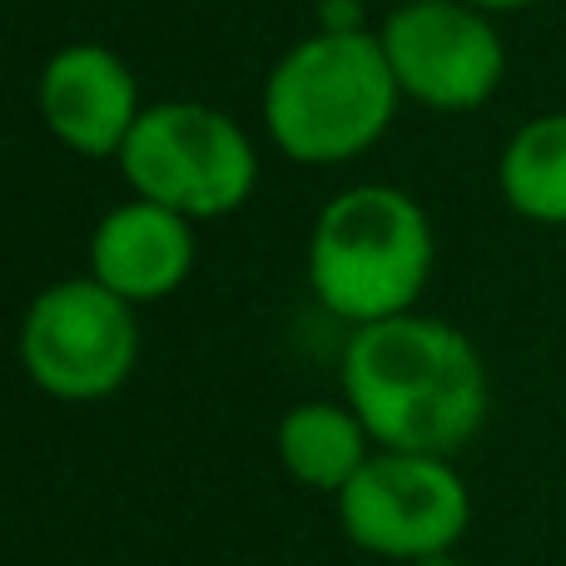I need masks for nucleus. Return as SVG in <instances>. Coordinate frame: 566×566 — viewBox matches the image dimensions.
Masks as SVG:
<instances>
[{
    "label": "nucleus",
    "mask_w": 566,
    "mask_h": 566,
    "mask_svg": "<svg viewBox=\"0 0 566 566\" xmlns=\"http://www.w3.org/2000/svg\"><path fill=\"white\" fill-rule=\"evenodd\" d=\"M338 398L382 452L458 458L488 422L492 382L478 343L458 323L418 308L348 328L338 353Z\"/></svg>",
    "instance_id": "nucleus-1"
},
{
    "label": "nucleus",
    "mask_w": 566,
    "mask_h": 566,
    "mask_svg": "<svg viewBox=\"0 0 566 566\" xmlns=\"http://www.w3.org/2000/svg\"><path fill=\"white\" fill-rule=\"evenodd\" d=\"M402 90L378 45V30L318 25L274 60L259 115L283 159L338 169L363 159L392 129Z\"/></svg>",
    "instance_id": "nucleus-2"
},
{
    "label": "nucleus",
    "mask_w": 566,
    "mask_h": 566,
    "mask_svg": "<svg viewBox=\"0 0 566 566\" xmlns=\"http://www.w3.org/2000/svg\"><path fill=\"white\" fill-rule=\"evenodd\" d=\"M308 289L348 328L418 313L438 269L432 219L398 185H353L318 209L308 229Z\"/></svg>",
    "instance_id": "nucleus-3"
},
{
    "label": "nucleus",
    "mask_w": 566,
    "mask_h": 566,
    "mask_svg": "<svg viewBox=\"0 0 566 566\" xmlns=\"http://www.w3.org/2000/svg\"><path fill=\"white\" fill-rule=\"evenodd\" d=\"M129 195L209 224L249 205L259 185V149L234 115L199 99H155L119 149Z\"/></svg>",
    "instance_id": "nucleus-4"
},
{
    "label": "nucleus",
    "mask_w": 566,
    "mask_h": 566,
    "mask_svg": "<svg viewBox=\"0 0 566 566\" xmlns=\"http://www.w3.org/2000/svg\"><path fill=\"white\" fill-rule=\"evenodd\" d=\"M20 368L55 402H105L139 368V313L99 279H55L20 318Z\"/></svg>",
    "instance_id": "nucleus-5"
},
{
    "label": "nucleus",
    "mask_w": 566,
    "mask_h": 566,
    "mask_svg": "<svg viewBox=\"0 0 566 566\" xmlns=\"http://www.w3.org/2000/svg\"><path fill=\"white\" fill-rule=\"evenodd\" d=\"M333 512L338 532L358 552L418 566L462 547L472 527V488L452 458L378 448L333 497Z\"/></svg>",
    "instance_id": "nucleus-6"
},
{
    "label": "nucleus",
    "mask_w": 566,
    "mask_h": 566,
    "mask_svg": "<svg viewBox=\"0 0 566 566\" xmlns=\"http://www.w3.org/2000/svg\"><path fill=\"white\" fill-rule=\"evenodd\" d=\"M378 45L402 99L438 115L482 109L507 80V40L468 0H402L382 15Z\"/></svg>",
    "instance_id": "nucleus-7"
},
{
    "label": "nucleus",
    "mask_w": 566,
    "mask_h": 566,
    "mask_svg": "<svg viewBox=\"0 0 566 566\" xmlns=\"http://www.w3.org/2000/svg\"><path fill=\"white\" fill-rule=\"evenodd\" d=\"M40 125L80 159H119L129 129L145 115L139 80L119 50L99 40H70L40 65L35 80Z\"/></svg>",
    "instance_id": "nucleus-8"
},
{
    "label": "nucleus",
    "mask_w": 566,
    "mask_h": 566,
    "mask_svg": "<svg viewBox=\"0 0 566 566\" xmlns=\"http://www.w3.org/2000/svg\"><path fill=\"white\" fill-rule=\"evenodd\" d=\"M199 264L195 219L175 214L165 205L129 195L115 209L99 214L90 229V279H99L109 293L145 308L169 293H179Z\"/></svg>",
    "instance_id": "nucleus-9"
},
{
    "label": "nucleus",
    "mask_w": 566,
    "mask_h": 566,
    "mask_svg": "<svg viewBox=\"0 0 566 566\" xmlns=\"http://www.w3.org/2000/svg\"><path fill=\"white\" fill-rule=\"evenodd\" d=\"M274 452H279V468L303 492L338 497L363 472V462L378 452V442H373V432L363 428V418L343 398H308V402H293L279 418Z\"/></svg>",
    "instance_id": "nucleus-10"
},
{
    "label": "nucleus",
    "mask_w": 566,
    "mask_h": 566,
    "mask_svg": "<svg viewBox=\"0 0 566 566\" xmlns=\"http://www.w3.org/2000/svg\"><path fill=\"white\" fill-rule=\"evenodd\" d=\"M497 195L527 224L566 229V109L532 115L497 155Z\"/></svg>",
    "instance_id": "nucleus-11"
},
{
    "label": "nucleus",
    "mask_w": 566,
    "mask_h": 566,
    "mask_svg": "<svg viewBox=\"0 0 566 566\" xmlns=\"http://www.w3.org/2000/svg\"><path fill=\"white\" fill-rule=\"evenodd\" d=\"M468 6L488 10V15H512V10H532V6H542V0H468Z\"/></svg>",
    "instance_id": "nucleus-12"
},
{
    "label": "nucleus",
    "mask_w": 566,
    "mask_h": 566,
    "mask_svg": "<svg viewBox=\"0 0 566 566\" xmlns=\"http://www.w3.org/2000/svg\"><path fill=\"white\" fill-rule=\"evenodd\" d=\"M418 566H458V552H448V557H428V562H418Z\"/></svg>",
    "instance_id": "nucleus-13"
}]
</instances>
